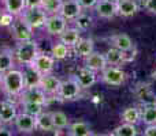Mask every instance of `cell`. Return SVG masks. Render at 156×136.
<instances>
[{"label":"cell","instance_id":"6da1fadb","mask_svg":"<svg viewBox=\"0 0 156 136\" xmlns=\"http://www.w3.org/2000/svg\"><path fill=\"white\" fill-rule=\"evenodd\" d=\"M3 90L10 97H19L22 91L25 90V80H23V72L21 69H10V71L3 74L2 79Z\"/></svg>","mask_w":156,"mask_h":136},{"label":"cell","instance_id":"7a4b0ae2","mask_svg":"<svg viewBox=\"0 0 156 136\" xmlns=\"http://www.w3.org/2000/svg\"><path fill=\"white\" fill-rule=\"evenodd\" d=\"M38 55V45L36 40H27L18 42L15 51H14V56H15L16 63L19 64H32L34 57Z\"/></svg>","mask_w":156,"mask_h":136},{"label":"cell","instance_id":"3957f363","mask_svg":"<svg viewBox=\"0 0 156 136\" xmlns=\"http://www.w3.org/2000/svg\"><path fill=\"white\" fill-rule=\"evenodd\" d=\"M81 90L82 87L80 86V83L77 82L76 78L71 76L66 80H62L59 91H58V97L62 101H76L80 98Z\"/></svg>","mask_w":156,"mask_h":136},{"label":"cell","instance_id":"277c9868","mask_svg":"<svg viewBox=\"0 0 156 136\" xmlns=\"http://www.w3.org/2000/svg\"><path fill=\"white\" fill-rule=\"evenodd\" d=\"M10 29H11V34H12L14 40H15L16 42L27 41V40H32L33 38V32H34V30L27 25V22L25 21L21 15L14 18Z\"/></svg>","mask_w":156,"mask_h":136},{"label":"cell","instance_id":"5b68a950","mask_svg":"<svg viewBox=\"0 0 156 136\" xmlns=\"http://www.w3.org/2000/svg\"><path fill=\"white\" fill-rule=\"evenodd\" d=\"M126 79V74L122 68L116 67V65H107L101 71V82L105 83L107 86H114L118 87L125 83Z\"/></svg>","mask_w":156,"mask_h":136},{"label":"cell","instance_id":"8992f818","mask_svg":"<svg viewBox=\"0 0 156 136\" xmlns=\"http://www.w3.org/2000/svg\"><path fill=\"white\" fill-rule=\"evenodd\" d=\"M21 16L27 22V25L34 30V29H41V27H44L47 18H48V14L41 7H32V8H26Z\"/></svg>","mask_w":156,"mask_h":136},{"label":"cell","instance_id":"52a82bcc","mask_svg":"<svg viewBox=\"0 0 156 136\" xmlns=\"http://www.w3.org/2000/svg\"><path fill=\"white\" fill-rule=\"evenodd\" d=\"M67 27V19H65L60 14H54V15H48L44 25V29L49 35H56L59 37L65 29Z\"/></svg>","mask_w":156,"mask_h":136},{"label":"cell","instance_id":"ba28073f","mask_svg":"<svg viewBox=\"0 0 156 136\" xmlns=\"http://www.w3.org/2000/svg\"><path fill=\"white\" fill-rule=\"evenodd\" d=\"M14 125H15L16 131L21 134H32L37 129V124H36V117L29 113H18L14 120Z\"/></svg>","mask_w":156,"mask_h":136},{"label":"cell","instance_id":"9c48e42d","mask_svg":"<svg viewBox=\"0 0 156 136\" xmlns=\"http://www.w3.org/2000/svg\"><path fill=\"white\" fill-rule=\"evenodd\" d=\"M55 61L56 60L51 55H45V53H40L38 52V55L34 57L32 64L41 75H48V74H52V71H54Z\"/></svg>","mask_w":156,"mask_h":136},{"label":"cell","instance_id":"30bf717a","mask_svg":"<svg viewBox=\"0 0 156 136\" xmlns=\"http://www.w3.org/2000/svg\"><path fill=\"white\" fill-rule=\"evenodd\" d=\"M21 102H32V104H38V105H47V94L41 90L40 87H30L25 88L22 91L21 95Z\"/></svg>","mask_w":156,"mask_h":136},{"label":"cell","instance_id":"8fae6325","mask_svg":"<svg viewBox=\"0 0 156 136\" xmlns=\"http://www.w3.org/2000/svg\"><path fill=\"white\" fill-rule=\"evenodd\" d=\"M83 11V7L78 0H63L59 14L67 21H74Z\"/></svg>","mask_w":156,"mask_h":136},{"label":"cell","instance_id":"7c38bea8","mask_svg":"<svg viewBox=\"0 0 156 136\" xmlns=\"http://www.w3.org/2000/svg\"><path fill=\"white\" fill-rule=\"evenodd\" d=\"M74 78L77 79V82L80 83V86L82 87V90H86V88H90L92 86H94V83L97 82V76L96 72L89 69L88 67H81L78 68V71L76 72Z\"/></svg>","mask_w":156,"mask_h":136},{"label":"cell","instance_id":"4fadbf2b","mask_svg":"<svg viewBox=\"0 0 156 136\" xmlns=\"http://www.w3.org/2000/svg\"><path fill=\"white\" fill-rule=\"evenodd\" d=\"M60 83H62V80H60L59 78L54 76L52 74H48V75H43V76H41L38 87H40L47 95H58Z\"/></svg>","mask_w":156,"mask_h":136},{"label":"cell","instance_id":"5bb4252c","mask_svg":"<svg viewBox=\"0 0 156 136\" xmlns=\"http://www.w3.org/2000/svg\"><path fill=\"white\" fill-rule=\"evenodd\" d=\"M134 95L144 105L156 104V94L152 91L151 86L148 83H138L134 87Z\"/></svg>","mask_w":156,"mask_h":136},{"label":"cell","instance_id":"9a60e30c","mask_svg":"<svg viewBox=\"0 0 156 136\" xmlns=\"http://www.w3.org/2000/svg\"><path fill=\"white\" fill-rule=\"evenodd\" d=\"M94 11L100 18L112 19L116 16V3L110 2V0H97Z\"/></svg>","mask_w":156,"mask_h":136},{"label":"cell","instance_id":"2e32d148","mask_svg":"<svg viewBox=\"0 0 156 136\" xmlns=\"http://www.w3.org/2000/svg\"><path fill=\"white\" fill-rule=\"evenodd\" d=\"M83 65L94 72H101L108 64H107V60H105V56L103 53L92 52L88 57L83 59Z\"/></svg>","mask_w":156,"mask_h":136},{"label":"cell","instance_id":"e0dca14e","mask_svg":"<svg viewBox=\"0 0 156 136\" xmlns=\"http://www.w3.org/2000/svg\"><path fill=\"white\" fill-rule=\"evenodd\" d=\"M138 11L137 0H119L116 2V15L122 18L134 16Z\"/></svg>","mask_w":156,"mask_h":136},{"label":"cell","instance_id":"ac0fdd59","mask_svg":"<svg viewBox=\"0 0 156 136\" xmlns=\"http://www.w3.org/2000/svg\"><path fill=\"white\" fill-rule=\"evenodd\" d=\"M23 80H25V88H30V87H38L40 80L43 75L37 71L33 64H26L23 65Z\"/></svg>","mask_w":156,"mask_h":136},{"label":"cell","instance_id":"d6986e66","mask_svg":"<svg viewBox=\"0 0 156 136\" xmlns=\"http://www.w3.org/2000/svg\"><path fill=\"white\" fill-rule=\"evenodd\" d=\"M111 42H112V46L118 48L119 51H122V52H126V53H129V52H132L133 49H134V42H133V40L127 34H125V33L114 34L112 37H111Z\"/></svg>","mask_w":156,"mask_h":136},{"label":"cell","instance_id":"ffe728a7","mask_svg":"<svg viewBox=\"0 0 156 136\" xmlns=\"http://www.w3.org/2000/svg\"><path fill=\"white\" fill-rule=\"evenodd\" d=\"M16 114V106L11 102H2L0 104V120H2V124L4 125H8V124H12L14 120H15Z\"/></svg>","mask_w":156,"mask_h":136},{"label":"cell","instance_id":"44dd1931","mask_svg":"<svg viewBox=\"0 0 156 136\" xmlns=\"http://www.w3.org/2000/svg\"><path fill=\"white\" fill-rule=\"evenodd\" d=\"M73 51L76 56L85 59L92 52H94V42L92 38H80V41L73 46Z\"/></svg>","mask_w":156,"mask_h":136},{"label":"cell","instance_id":"7402d4cb","mask_svg":"<svg viewBox=\"0 0 156 136\" xmlns=\"http://www.w3.org/2000/svg\"><path fill=\"white\" fill-rule=\"evenodd\" d=\"M104 56H105V60H107V64L108 65H121V64H123L125 61H127V55H126V52H122V51H119L118 48H115V46H112V48H110L107 52L104 53Z\"/></svg>","mask_w":156,"mask_h":136},{"label":"cell","instance_id":"603a6c76","mask_svg":"<svg viewBox=\"0 0 156 136\" xmlns=\"http://www.w3.org/2000/svg\"><path fill=\"white\" fill-rule=\"evenodd\" d=\"M81 38V30L77 27H66L65 32L59 35V41L67 45L69 48H73Z\"/></svg>","mask_w":156,"mask_h":136},{"label":"cell","instance_id":"cb8c5ba5","mask_svg":"<svg viewBox=\"0 0 156 136\" xmlns=\"http://www.w3.org/2000/svg\"><path fill=\"white\" fill-rule=\"evenodd\" d=\"M36 124H37V129L44 132H51L55 129L54 125V118H52V112H43L40 114L36 116Z\"/></svg>","mask_w":156,"mask_h":136},{"label":"cell","instance_id":"d4e9b609","mask_svg":"<svg viewBox=\"0 0 156 136\" xmlns=\"http://www.w3.org/2000/svg\"><path fill=\"white\" fill-rule=\"evenodd\" d=\"M4 8L7 12L12 14L14 16H19L23 14V11L27 8L26 0H3Z\"/></svg>","mask_w":156,"mask_h":136},{"label":"cell","instance_id":"484cf974","mask_svg":"<svg viewBox=\"0 0 156 136\" xmlns=\"http://www.w3.org/2000/svg\"><path fill=\"white\" fill-rule=\"evenodd\" d=\"M93 132L90 131L89 124L83 121H77L67 127V135L70 136H90Z\"/></svg>","mask_w":156,"mask_h":136},{"label":"cell","instance_id":"4316f807","mask_svg":"<svg viewBox=\"0 0 156 136\" xmlns=\"http://www.w3.org/2000/svg\"><path fill=\"white\" fill-rule=\"evenodd\" d=\"M15 65V56L11 51H3L0 52V72H7L14 68Z\"/></svg>","mask_w":156,"mask_h":136},{"label":"cell","instance_id":"83f0119b","mask_svg":"<svg viewBox=\"0 0 156 136\" xmlns=\"http://www.w3.org/2000/svg\"><path fill=\"white\" fill-rule=\"evenodd\" d=\"M141 121L145 125L156 124V104L144 105V109L141 110Z\"/></svg>","mask_w":156,"mask_h":136},{"label":"cell","instance_id":"f1b7e54d","mask_svg":"<svg viewBox=\"0 0 156 136\" xmlns=\"http://www.w3.org/2000/svg\"><path fill=\"white\" fill-rule=\"evenodd\" d=\"M121 118L123 123H130V124H137L141 121V110L138 108H126L122 112Z\"/></svg>","mask_w":156,"mask_h":136},{"label":"cell","instance_id":"f546056e","mask_svg":"<svg viewBox=\"0 0 156 136\" xmlns=\"http://www.w3.org/2000/svg\"><path fill=\"white\" fill-rule=\"evenodd\" d=\"M69 53H70V48H69L67 45H65L63 42H56L52 45L51 48V56L54 57L55 60H63L66 59V57L69 56Z\"/></svg>","mask_w":156,"mask_h":136},{"label":"cell","instance_id":"4dcf8cb0","mask_svg":"<svg viewBox=\"0 0 156 136\" xmlns=\"http://www.w3.org/2000/svg\"><path fill=\"white\" fill-rule=\"evenodd\" d=\"M74 23H76L77 29H80L81 32H86V30H89L93 26V18L82 11V12L74 19Z\"/></svg>","mask_w":156,"mask_h":136},{"label":"cell","instance_id":"1f68e13d","mask_svg":"<svg viewBox=\"0 0 156 136\" xmlns=\"http://www.w3.org/2000/svg\"><path fill=\"white\" fill-rule=\"evenodd\" d=\"M62 3H63V0H41L40 7L48 15H54V14H59Z\"/></svg>","mask_w":156,"mask_h":136},{"label":"cell","instance_id":"d6a6232c","mask_svg":"<svg viewBox=\"0 0 156 136\" xmlns=\"http://www.w3.org/2000/svg\"><path fill=\"white\" fill-rule=\"evenodd\" d=\"M112 135H116V136H137L138 131H137V128H136V124L123 123L122 125L116 127L115 131L112 132Z\"/></svg>","mask_w":156,"mask_h":136},{"label":"cell","instance_id":"836d02e7","mask_svg":"<svg viewBox=\"0 0 156 136\" xmlns=\"http://www.w3.org/2000/svg\"><path fill=\"white\" fill-rule=\"evenodd\" d=\"M52 118H54V125L55 129H66L70 125V121L66 113L63 112H52Z\"/></svg>","mask_w":156,"mask_h":136},{"label":"cell","instance_id":"e575fe53","mask_svg":"<svg viewBox=\"0 0 156 136\" xmlns=\"http://www.w3.org/2000/svg\"><path fill=\"white\" fill-rule=\"evenodd\" d=\"M22 106H23V112L25 113H29L32 116H37L40 114L41 112L44 110V105H38V104H32V102H21Z\"/></svg>","mask_w":156,"mask_h":136},{"label":"cell","instance_id":"d590c367","mask_svg":"<svg viewBox=\"0 0 156 136\" xmlns=\"http://www.w3.org/2000/svg\"><path fill=\"white\" fill-rule=\"evenodd\" d=\"M14 18H15V16H14L12 14H10V12H7V11H4V12L0 15V26H3V27H10L11 23H12V21H14Z\"/></svg>","mask_w":156,"mask_h":136},{"label":"cell","instance_id":"8d00e7d4","mask_svg":"<svg viewBox=\"0 0 156 136\" xmlns=\"http://www.w3.org/2000/svg\"><path fill=\"white\" fill-rule=\"evenodd\" d=\"M144 8H145L149 14L156 15V0H145V2H144Z\"/></svg>","mask_w":156,"mask_h":136},{"label":"cell","instance_id":"74e56055","mask_svg":"<svg viewBox=\"0 0 156 136\" xmlns=\"http://www.w3.org/2000/svg\"><path fill=\"white\" fill-rule=\"evenodd\" d=\"M81 3V5L83 7V10H89V8H94L97 0H78Z\"/></svg>","mask_w":156,"mask_h":136},{"label":"cell","instance_id":"f35d334b","mask_svg":"<svg viewBox=\"0 0 156 136\" xmlns=\"http://www.w3.org/2000/svg\"><path fill=\"white\" fill-rule=\"evenodd\" d=\"M144 135L145 136H156V124L147 125L145 129H144Z\"/></svg>","mask_w":156,"mask_h":136},{"label":"cell","instance_id":"ab89813d","mask_svg":"<svg viewBox=\"0 0 156 136\" xmlns=\"http://www.w3.org/2000/svg\"><path fill=\"white\" fill-rule=\"evenodd\" d=\"M40 4H41V0H26V5H27V8L40 7Z\"/></svg>","mask_w":156,"mask_h":136},{"label":"cell","instance_id":"60d3db41","mask_svg":"<svg viewBox=\"0 0 156 136\" xmlns=\"http://www.w3.org/2000/svg\"><path fill=\"white\" fill-rule=\"evenodd\" d=\"M152 79H154V80H156V71H154V72H152Z\"/></svg>","mask_w":156,"mask_h":136},{"label":"cell","instance_id":"b9f144b4","mask_svg":"<svg viewBox=\"0 0 156 136\" xmlns=\"http://www.w3.org/2000/svg\"><path fill=\"white\" fill-rule=\"evenodd\" d=\"M2 79H3V72H0V85H2Z\"/></svg>","mask_w":156,"mask_h":136},{"label":"cell","instance_id":"7bdbcfd3","mask_svg":"<svg viewBox=\"0 0 156 136\" xmlns=\"http://www.w3.org/2000/svg\"><path fill=\"white\" fill-rule=\"evenodd\" d=\"M110 2H114V3H116V2H119V0H110Z\"/></svg>","mask_w":156,"mask_h":136},{"label":"cell","instance_id":"ee69618b","mask_svg":"<svg viewBox=\"0 0 156 136\" xmlns=\"http://www.w3.org/2000/svg\"><path fill=\"white\" fill-rule=\"evenodd\" d=\"M2 125H3V124H2V120H0V128H2Z\"/></svg>","mask_w":156,"mask_h":136},{"label":"cell","instance_id":"f6af8a7d","mask_svg":"<svg viewBox=\"0 0 156 136\" xmlns=\"http://www.w3.org/2000/svg\"><path fill=\"white\" fill-rule=\"evenodd\" d=\"M0 15H2V12H0Z\"/></svg>","mask_w":156,"mask_h":136}]
</instances>
